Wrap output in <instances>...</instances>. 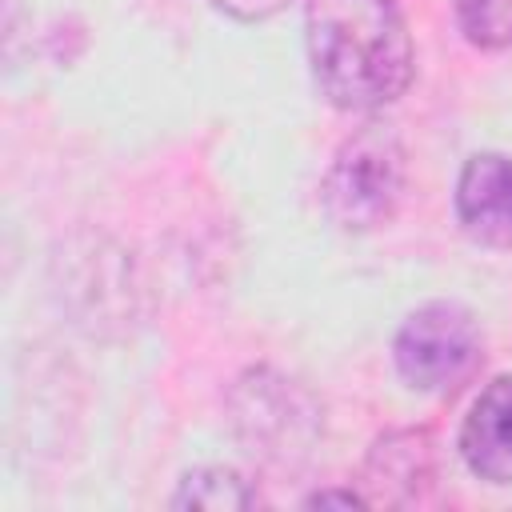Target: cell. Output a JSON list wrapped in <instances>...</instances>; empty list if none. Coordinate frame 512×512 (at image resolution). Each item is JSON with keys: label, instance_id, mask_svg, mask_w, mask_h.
<instances>
[{"label": "cell", "instance_id": "9", "mask_svg": "<svg viewBox=\"0 0 512 512\" xmlns=\"http://www.w3.org/2000/svg\"><path fill=\"white\" fill-rule=\"evenodd\" d=\"M460 28L480 48H512V0H456Z\"/></svg>", "mask_w": 512, "mask_h": 512}, {"label": "cell", "instance_id": "1", "mask_svg": "<svg viewBox=\"0 0 512 512\" xmlns=\"http://www.w3.org/2000/svg\"><path fill=\"white\" fill-rule=\"evenodd\" d=\"M304 36L320 96L344 112H376L412 80V36L392 0H312Z\"/></svg>", "mask_w": 512, "mask_h": 512}, {"label": "cell", "instance_id": "11", "mask_svg": "<svg viewBox=\"0 0 512 512\" xmlns=\"http://www.w3.org/2000/svg\"><path fill=\"white\" fill-rule=\"evenodd\" d=\"M360 504H368V500L360 492H352V488H344V492L324 488V492H312L308 496V508H360Z\"/></svg>", "mask_w": 512, "mask_h": 512}, {"label": "cell", "instance_id": "5", "mask_svg": "<svg viewBox=\"0 0 512 512\" xmlns=\"http://www.w3.org/2000/svg\"><path fill=\"white\" fill-rule=\"evenodd\" d=\"M456 216L488 248H512V156L480 152L460 168Z\"/></svg>", "mask_w": 512, "mask_h": 512}, {"label": "cell", "instance_id": "10", "mask_svg": "<svg viewBox=\"0 0 512 512\" xmlns=\"http://www.w3.org/2000/svg\"><path fill=\"white\" fill-rule=\"evenodd\" d=\"M208 4L232 20H264V16L280 12L288 0H208Z\"/></svg>", "mask_w": 512, "mask_h": 512}, {"label": "cell", "instance_id": "8", "mask_svg": "<svg viewBox=\"0 0 512 512\" xmlns=\"http://www.w3.org/2000/svg\"><path fill=\"white\" fill-rule=\"evenodd\" d=\"M248 504H256V492L232 468H196L180 480V492L172 496V508H208V512H228Z\"/></svg>", "mask_w": 512, "mask_h": 512}, {"label": "cell", "instance_id": "4", "mask_svg": "<svg viewBox=\"0 0 512 512\" xmlns=\"http://www.w3.org/2000/svg\"><path fill=\"white\" fill-rule=\"evenodd\" d=\"M232 424L252 456L260 460H292L304 456L320 432V408L308 392L268 368H252L232 388Z\"/></svg>", "mask_w": 512, "mask_h": 512}, {"label": "cell", "instance_id": "7", "mask_svg": "<svg viewBox=\"0 0 512 512\" xmlns=\"http://www.w3.org/2000/svg\"><path fill=\"white\" fill-rule=\"evenodd\" d=\"M368 480L380 500L408 504L432 480V440L428 432H392L376 440L368 456Z\"/></svg>", "mask_w": 512, "mask_h": 512}, {"label": "cell", "instance_id": "2", "mask_svg": "<svg viewBox=\"0 0 512 512\" xmlns=\"http://www.w3.org/2000/svg\"><path fill=\"white\" fill-rule=\"evenodd\" d=\"M408 156L392 128L368 124L340 144L324 180L320 204L340 232H372L388 224L404 200Z\"/></svg>", "mask_w": 512, "mask_h": 512}, {"label": "cell", "instance_id": "3", "mask_svg": "<svg viewBox=\"0 0 512 512\" xmlns=\"http://www.w3.org/2000/svg\"><path fill=\"white\" fill-rule=\"evenodd\" d=\"M396 368L416 392H456L480 368L476 316L452 300L416 308L396 332Z\"/></svg>", "mask_w": 512, "mask_h": 512}, {"label": "cell", "instance_id": "6", "mask_svg": "<svg viewBox=\"0 0 512 512\" xmlns=\"http://www.w3.org/2000/svg\"><path fill=\"white\" fill-rule=\"evenodd\" d=\"M460 456L472 476L488 484H512V376L492 380L468 408Z\"/></svg>", "mask_w": 512, "mask_h": 512}]
</instances>
